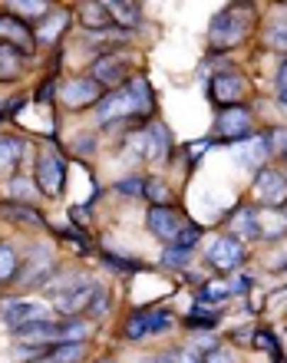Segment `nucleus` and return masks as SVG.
Returning a JSON list of instances; mask_svg holds the SVG:
<instances>
[{
    "label": "nucleus",
    "mask_w": 287,
    "mask_h": 363,
    "mask_svg": "<svg viewBox=\"0 0 287 363\" xmlns=\"http://www.w3.org/2000/svg\"><path fill=\"white\" fill-rule=\"evenodd\" d=\"M13 10H20V13H30V17H40V13H47V4L43 0H23V4H10Z\"/></svg>",
    "instance_id": "nucleus-31"
},
{
    "label": "nucleus",
    "mask_w": 287,
    "mask_h": 363,
    "mask_svg": "<svg viewBox=\"0 0 287 363\" xmlns=\"http://www.w3.org/2000/svg\"><path fill=\"white\" fill-rule=\"evenodd\" d=\"M116 191H123V195H145V182L139 179H123L116 185Z\"/></svg>",
    "instance_id": "nucleus-32"
},
{
    "label": "nucleus",
    "mask_w": 287,
    "mask_h": 363,
    "mask_svg": "<svg viewBox=\"0 0 287 363\" xmlns=\"http://www.w3.org/2000/svg\"><path fill=\"white\" fill-rule=\"evenodd\" d=\"M106 311H109V297H106V291L99 287V291H96V297H93V304H89V314H93V317H103Z\"/></svg>",
    "instance_id": "nucleus-33"
},
{
    "label": "nucleus",
    "mask_w": 287,
    "mask_h": 363,
    "mask_svg": "<svg viewBox=\"0 0 287 363\" xmlns=\"http://www.w3.org/2000/svg\"><path fill=\"white\" fill-rule=\"evenodd\" d=\"M278 96H281V103L287 106V63L281 67V73H278Z\"/></svg>",
    "instance_id": "nucleus-37"
},
{
    "label": "nucleus",
    "mask_w": 287,
    "mask_h": 363,
    "mask_svg": "<svg viewBox=\"0 0 287 363\" xmlns=\"http://www.w3.org/2000/svg\"><path fill=\"white\" fill-rule=\"evenodd\" d=\"M205 149H211V143H195V145H191V149H188V155H191V162H195V159H198V155H201V152H205Z\"/></svg>",
    "instance_id": "nucleus-39"
},
{
    "label": "nucleus",
    "mask_w": 287,
    "mask_h": 363,
    "mask_svg": "<svg viewBox=\"0 0 287 363\" xmlns=\"http://www.w3.org/2000/svg\"><path fill=\"white\" fill-rule=\"evenodd\" d=\"M96 291H99V284L86 281V277H79V281H73L67 291H57V294H53V304H57L60 314L73 317V314H79V311H89Z\"/></svg>",
    "instance_id": "nucleus-4"
},
{
    "label": "nucleus",
    "mask_w": 287,
    "mask_h": 363,
    "mask_svg": "<svg viewBox=\"0 0 287 363\" xmlns=\"http://www.w3.org/2000/svg\"><path fill=\"white\" fill-rule=\"evenodd\" d=\"M0 317L17 330V327L30 324V320H43V307L27 304V301H4V304H0Z\"/></svg>",
    "instance_id": "nucleus-16"
},
{
    "label": "nucleus",
    "mask_w": 287,
    "mask_h": 363,
    "mask_svg": "<svg viewBox=\"0 0 287 363\" xmlns=\"http://www.w3.org/2000/svg\"><path fill=\"white\" fill-rule=\"evenodd\" d=\"M149 231H152L155 238H162V241H169V245H175L179 241V235H182V215L175 208H169V205H152L149 208Z\"/></svg>",
    "instance_id": "nucleus-10"
},
{
    "label": "nucleus",
    "mask_w": 287,
    "mask_h": 363,
    "mask_svg": "<svg viewBox=\"0 0 287 363\" xmlns=\"http://www.w3.org/2000/svg\"><path fill=\"white\" fill-rule=\"evenodd\" d=\"M0 43H7V47H13L17 53L30 57L33 47H37V37H33V30H30L23 20L10 17V13H0Z\"/></svg>",
    "instance_id": "nucleus-9"
},
{
    "label": "nucleus",
    "mask_w": 287,
    "mask_h": 363,
    "mask_svg": "<svg viewBox=\"0 0 287 363\" xmlns=\"http://www.w3.org/2000/svg\"><path fill=\"white\" fill-rule=\"evenodd\" d=\"M198 238H201V228H195V225H191V228H185L182 235H179V241H175V245H179V248H188V251H191V245H195Z\"/></svg>",
    "instance_id": "nucleus-34"
},
{
    "label": "nucleus",
    "mask_w": 287,
    "mask_h": 363,
    "mask_svg": "<svg viewBox=\"0 0 287 363\" xmlns=\"http://www.w3.org/2000/svg\"><path fill=\"white\" fill-rule=\"evenodd\" d=\"M201 363H241V360L235 350H228V347H215L208 354H201Z\"/></svg>",
    "instance_id": "nucleus-28"
},
{
    "label": "nucleus",
    "mask_w": 287,
    "mask_h": 363,
    "mask_svg": "<svg viewBox=\"0 0 287 363\" xmlns=\"http://www.w3.org/2000/svg\"><path fill=\"white\" fill-rule=\"evenodd\" d=\"M67 20H69V13H57V17H53V23H47V27L40 30V40H43V43H53L60 30L67 27Z\"/></svg>",
    "instance_id": "nucleus-29"
},
{
    "label": "nucleus",
    "mask_w": 287,
    "mask_h": 363,
    "mask_svg": "<svg viewBox=\"0 0 287 363\" xmlns=\"http://www.w3.org/2000/svg\"><path fill=\"white\" fill-rule=\"evenodd\" d=\"M23 149H27V145L20 143V139H13V135H0V162H17L20 155H23Z\"/></svg>",
    "instance_id": "nucleus-25"
},
{
    "label": "nucleus",
    "mask_w": 287,
    "mask_h": 363,
    "mask_svg": "<svg viewBox=\"0 0 287 363\" xmlns=\"http://www.w3.org/2000/svg\"><path fill=\"white\" fill-rule=\"evenodd\" d=\"M63 238H67L69 245H77L79 251H89V241L83 238V235H73V231H63Z\"/></svg>",
    "instance_id": "nucleus-38"
},
{
    "label": "nucleus",
    "mask_w": 287,
    "mask_h": 363,
    "mask_svg": "<svg viewBox=\"0 0 287 363\" xmlns=\"http://www.w3.org/2000/svg\"><path fill=\"white\" fill-rule=\"evenodd\" d=\"M103 261L109 264V268H116V271H139L135 261H119V258H113V255H103Z\"/></svg>",
    "instance_id": "nucleus-36"
},
{
    "label": "nucleus",
    "mask_w": 287,
    "mask_h": 363,
    "mask_svg": "<svg viewBox=\"0 0 287 363\" xmlns=\"http://www.w3.org/2000/svg\"><path fill=\"white\" fill-rule=\"evenodd\" d=\"M268 43H271V50H284L287 53V17H281L278 23L268 30Z\"/></svg>",
    "instance_id": "nucleus-27"
},
{
    "label": "nucleus",
    "mask_w": 287,
    "mask_h": 363,
    "mask_svg": "<svg viewBox=\"0 0 287 363\" xmlns=\"http://www.w3.org/2000/svg\"><path fill=\"white\" fill-rule=\"evenodd\" d=\"M125 73H129V67L123 57H103L93 63V79L99 86H123Z\"/></svg>",
    "instance_id": "nucleus-14"
},
{
    "label": "nucleus",
    "mask_w": 287,
    "mask_h": 363,
    "mask_svg": "<svg viewBox=\"0 0 287 363\" xmlns=\"http://www.w3.org/2000/svg\"><path fill=\"white\" fill-rule=\"evenodd\" d=\"M251 129H254V116L244 106H231V109H221L218 113V135L221 139H231V143H241L248 139Z\"/></svg>",
    "instance_id": "nucleus-7"
},
{
    "label": "nucleus",
    "mask_w": 287,
    "mask_h": 363,
    "mask_svg": "<svg viewBox=\"0 0 287 363\" xmlns=\"http://www.w3.org/2000/svg\"><path fill=\"white\" fill-rule=\"evenodd\" d=\"M231 231H235V238H261V211L258 208H238L231 215Z\"/></svg>",
    "instance_id": "nucleus-18"
},
{
    "label": "nucleus",
    "mask_w": 287,
    "mask_h": 363,
    "mask_svg": "<svg viewBox=\"0 0 287 363\" xmlns=\"http://www.w3.org/2000/svg\"><path fill=\"white\" fill-rule=\"evenodd\" d=\"M79 23L89 30H106V27H113L116 17L109 13V4H93V0H86V4H79Z\"/></svg>",
    "instance_id": "nucleus-19"
},
{
    "label": "nucleus",
    "mask_w": 287,
    "mask_h": 363,
    "mask_svg": "<svg viewBox=\"0 0 287 363\" xmlns=\"http://www.w3.org/2000/svg\"><path fill=\"white\" fill-rule=\"evenodd\" d=\"M188 261H191V251L188 248H179V245H172V248L165 251V258H162V264L165 268H188Z\"/></svg>",
    "instance_id": "nucleus-26"
},
{
    "label": "nucleus",
    "mask_w": 287,
    "mask_h": 363,
    "mask_svg": "<svg viewBox=\"0 0 287 363\" xmlns=\"http://www.w3.org/2000/svg\"><path fill=\"white\" fill-rule=\"evenodd\" d=\"M172 327V314L162 311V307H142V311H135L129 320H125V337L129 340H142L149 334H162Z\"/></svg>",
    "instance_id": "nucleus-3"
},
{
    "label": "nucleus",
    "mask_w": 287,
    "mask_h": 363,
    "mask_svg": "<svg viewBox=\"0 0 287 363\" xmlns=\"http://www.w3.org/2000/svg\"><path fill=\"white\" fill-rule=\"evenodd\" d=\"M152 89L145 79H133L129 86L116 89V93L103 96L99 106H96V116L99 123L109 125V123H119V119H129V116H152Z\"/></svg>",
    "instance_id": "nucleus-1"
},
{
    "label": "nucleus",
    "mask_w": 287,
    "mask_h": 363,
    "mask_svg": "<svg viewBox=\"0 0 287 363\" xmlns=\"http://www.w3.org/2000/svg\"><path fill=\"white\" fill-rule=\"evenodd\" d=\"M241 261H244V248H241V241L235 238V235L211 241V248H208V264L211 268L235 271V268H241Z\"/></svg>",
    "instance_id": "nucleus-13"
},
{
    "label": "nucleus",
    "mask_w": 287,
    "mask_h": 363,
    "mask_svg": "<svg viewBox=\"0 0 287 363\" xmlns=\"http://www.w3.org/2000/svg\"><path fill=\"white\" fill-rule=\"evenodd\" d=\"M254 199L261 201V208H281L287 201V179L278 169H261L254 179Z\"/></svg>",
    "instance_id": "nucleus-5"
},
{
    "label": "nucleus",
    "mask_w": 287,
    "mask_h": 363,
    "mask_svg": "<svg viewBox=\"0 0 287 363\" xmlns=\"http://www.w3.org/2000/svg\"><path fill=\"white\" fill-rule=\"evenodd\" d=\"M109 13H116V23H123V27H139L142 23L139 4H109Z\"/></svg>",
    "instance_id": "nucleus-23"
},
{
    "label": "nucleus",
    "mask_w": 287,
    "mask_h": 363,
    "mask_svg": "<svg viewBox=\"0 0 287 363\" xmlns=\"http://www.w3.org/2000/svg\"><path fill=\"white\" fill-rule=\"evenodd\" d=\"M50 271H53V258L47 255V248H37L30 255L27 264H23V271H20V284H27V287L43 284L50 277Z\"/></svg>",
    "instance_id": "nucleus-17"
},
{
    "label": "nucleus",
    "mask_w": 287,
    "mask_h": 363,
    "mask_svg": "<svg viewBox=\"0 0 287 363\" xmlns=\"http://www.w3.org/2000/svg\"><path fill=\"white\" fill-rule=\"evenodd\" d=\"M133 145L142 149V159L159 162V165L169 159V152H172V139H169V129H165L162 123H152L139 139H133Z\"/></svg>",
    "instance_id": "nucleus-6"
},
{
    "label": "nucleus",
    "mask_w": 287,
    "mask_h": 363,
    "mask_svg": "<svg viewBox=\"0 0 287 363\" xmlns=\"http://www.w3.org/2000/svg\"><path fill=\"white\" fill-rule=\"evenodd\" d=\"M86 357V344H57L50 347L47 363H79Z\"/></svg>",
    "instance_id": "nucleus-22"
},
{
    "label": "nucleus",
    "mask_w": 287,
    "mask_h": 363,
    "mask_svg": "<svg viewBox=\"0 0 287 363\" xmlns=\"http://www.w3.org/2000/svg\"><path fill=\"white\" fill-rule=\"evenodd\" d=\"M37 185L43 195H60L63 191V182H67V169L60 162V155L53 152H40L37 155Z\"/></svg>",
    "instance_id": "nucleus-11"
},
{
    "label": "nucleus",
    "mask_w": 287,
    "mask_h": 363,
    "mask_svg": "<svg viewBox=\"0 0 287 363\" xmlns=\"http://www.w3.org/2000/svg\"><path fill=\"white\" fill-rule=\"evenodd\" d=\"M271 152H274V145H271V135H254V139H248V143L238 149V162L248 165V169H258V172H261Z\"/></svg>",
    "instance_id": "nucleus-15"
},
{
    "label": "nucleus",
    "mask_w": 287,
    "mask_h": 363,
    "mask_svg": "<svg viewBox=\"0 0 287 363\" xmlns=\"http://www.w3.org/2000/svg\"><path fill=\"white\" fill-rule=\"evenodd\" d=\"M248 96V79L241 77V73H218V77L211 79V99L225 109L231 106H241V99Z\"/></svg>",
    "instance_id": "nucleus-8"
},
{
    "label": "nucleus",
    "mask_w": 287,
    "mask_h": 363,
    "mask_svg": "<svg viewBox=\"0 0 287 363\" xmlns=\"http://www.w3.org/2000/svg\"><path fill=\"white\" fill-rule=\"evenodd\" d=\"M145 195H149L152 201H162V205H165V201H172V191L165 189L159 179H149V182H145Z\"/></svg>",
    "instance_id": "nucleus-30"
},
{
    "label": "nucleus",
    "mask_w": 287,
    "mask_h": 363,
    "mask_svg": "<svg viewBox=\"0 0 287 363\" xmlns=\"http://www.w3.org/2000/svg\"><path fill=\"white\" fill-rule=\"evenodd\" d=\"M23 73V57L13 47L0 43V83H13Z\"/></svg>",
    "instance_id": "nucleus-21"
},
{
    "label": "nucleus",
    "mask_w": 287,
    "mask_h": 363,
    "mask_svg": "<svg viewBox=\"0 0 287 363\" xmlns=\"http://www.w3.org/2000/svg\"><path fill=\"white\" fill-rule=\"evenodd\" d=\"M17 277V255L10 245H0V284H10Z\"/></svg>",
    "instance_id": "nucleus-24"
},
{
    "label": "nucleus",
    "mask_w": 287,
    "mask_h": 363,
    "mask_svg": "<svg viewBox=\"0 0 287 363\" xmlns=\"http://www.w3.org/2000/svg\"><path fill=\"white\" fill-rule=\"evenodd\" d=\"M99 96H103V86L96 79H69L67 86L60 89V103L67 109H86V106L99 103Z\"/></svg>",
    "instance_id": "nucleus-12"
},
{
    "label": "nucleus",
    "mask_w": 287,
    "mask_h": 363,
    "mask_svg": "<svg viewBox=\"0 0 287 363\" xmlns=\"http://www.w3.org/2000/svg\"><path fill=\"white\" fill-rule=\"evenodd\" d=\"M149 363H175L172 357H155V360H149Z\"/></svg>",
    "instance_id": "nucleus-40"
},
{
    "label": "nucleus",
    "mask_w": 287,
    "mask_h": 363,
    "mask_svg": "<svg viewBox=\"0 0 287 363\" xmlns=\"http://www.w3.org/2000/svg\"><path fill=\"white\" fill-rule=\"evenodd\" d=\"M228 294H231V287H218V284H208L205 291H201L205 301H221V297H228Z\"/></svg>",
    "instance_id": "nucleus-35"
},
{
    "label": "nucleus",
    "mask_w": 287,
    "mask_h": 363,
    "mask_svg": "<svg viewBox=\"0 0 287 363\" xmlns=\"http://www.w3.org/2000/svg\"><path fill=\"white\" fill-rule=\"evenodd\" d=\"M0 218L17 221V225H37V228H43V215H40L37 208L23 205V201H7V205H0Z\"/></svg>",
    "instance_id": "nucleus-20"
},
{
    "label": "nucleus",
    "mask_w": 287,
    "mask_h": 363,
    "mask_svg": "<svg viewBox=\"0 0 287 363\" xmlns=\"http://www.w3.org/2000/svg\"><path fill=\"white\" fill-rule=\"evenodd\" d=\"M248 30H251V17L244 13L241 7H228V10H221L218 17L211 20V27H208V43L215 50H228V47H238L241 40L248 37Z\"/></svg>",
    "instance_id": "nucleus-2"
},
{
    "label": "nucleus",
    "mask_w": 287,
    "mask_h": 363,
    "mask_svg": "<svg viewBox=\"0 0 287 363\" xmlns=\"http://www.w3.org/2000/svg\"><path fill=\"white\" fill-rule=\"evenodd\" d=\"M281 152H284V155H287V143H284V149H281Z\"/></svg>",
    "instance_id": "nucleus-41"
}]
</instances>
